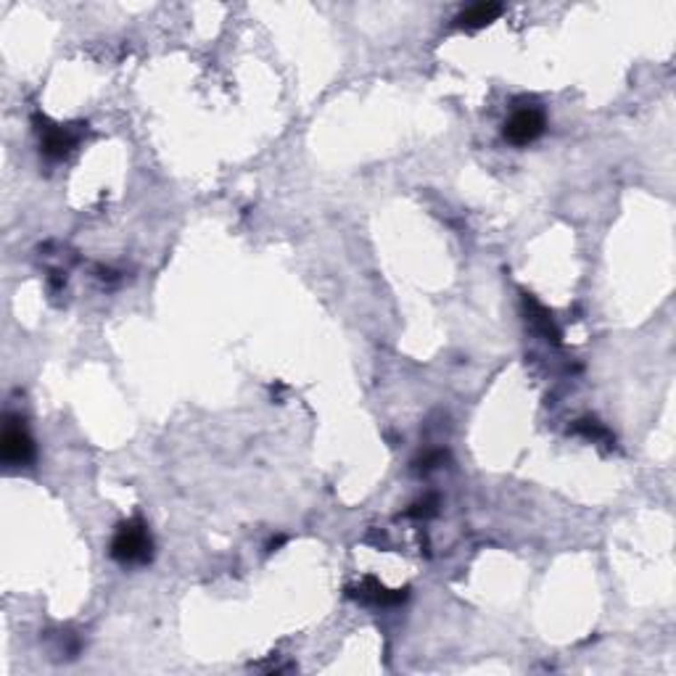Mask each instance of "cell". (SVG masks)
<instances>
[{
	"label": "cell",
	"instance_id": "7a4b0ae2",
	"mask_svg": "<svg viewBox=\"0 0 676 676\" xmlns=\"http://www.w3.org/2000/svg\"><path fill=\"white\" fill-rule=\"evenodd\" d=\"M0 454L8 468H24L35 460V442L21 426V420H11L3 428V442H0Z\"/></svg>",
	"mask_w": 676,
	"mask_h": 676
},
{
	"label": "cell",
	"instance_id": "3957f363",
	"mask_svg": "<svg viewBox=\"0 0 676 676\" xmlns=\"http://www.w3.org/2000/svg\"><path fill=\"white\" fill-rule=\"evenodd\" d=\"M544 114L542 109L536 106H526V109H518L508 122H505V141L513 143V146H528L533 143L536 138H542L544 133Z\"/></svg>",
	"mask_w": 676,
	"mask_h": 676
},
{
	"label": "cell",
	"instance_id": "52a82bcc",
	"mask_svg": "<svg viewBox=\"0 0 676 676\" xmlns=\"http://www.w3.org/2000/svg\"><path fill=\"white\" fill-rule=\"evenodd\" d=\"M526 306H528V320L536 325V330L547 338V341H558L560 338V330L555 328V322H552V317L544 312V306L542 304H536V301L526 297Z\"/></svg>",
	"mask_w": 676,
	"mask_h": 676
},
{
	"label": "cell",
	"instance_id": "30bf717a",
	"mask_svg": "<svg viewBox=\"0 0 676 676\" xmlns=\"http://www.w3.org/2000/svg\"><path fill=\"white\" fill-rule=\"evenodd\" d=\"M444 460H447V452L444 450L426 452L423 457H418V460H415V470H434V468L444 465Z\"/></svg>",
	"mask_w": 676,
	"mask_h": 676
},
{
	"label": "cell",
	"instance_id": "5b68a950",
	"mask_svg": "<svg viewBox=\"0 0 676 676\" xmlns=\"http://www.w3.org/2000/svg\"><path fill=\"white\" fill-rule=\"evenodd\" d=\"M349 598L373 607H394L407 600V590H386L376 579H365L360 587H349Z\"/></svg>",
	"mask_w": 676,
	"mask_h": 676
},
{
	"label": "cell",
	"instance_id": "8992f818",
	"mask_svg": "<svg viewBox=\"0 0 676 676\" xmlns=\"http://www.w3.org/2000/svg\"><path fill=\"white\" fill-rule=\"evenodd\" d=\"M500 13H502L500 3H476L470 8H465L462 13H457L454 24L462 29H481V27H489Z\"/></svg>",
	"mask_w": 676,
	"mask_h": 676
},
{
	"label": "cell",
	"instance_id": "6da1fadb",
	"mask_svg": "<svg viewBox=\"0 0 676 676\" xmlns=\"http://www.w3.org/2000/svg\"><path fill=\"white\" fill-rule=\"evenodd\" d=\"M153 555L149 526L141 518H130L117 528L111 539V558L122 566H146Z\"/></svg>",
	"mask_w": 676,
	"mask_h": 676
},
{
	"label": "cell",
	"instance_id": "ba28073f",
	"mask_svg": "<svg viewBox=\"0 0 676 676\" xmlns=\"http://www.w3.org/2000/svg\"><path fill=\"white\" fill-rule=\"evenodd\" d=\"M574 434H579V436H584V439H592V442L613 444L610 431H607L602 423H598L595 418H582V420H576V423H574Z\"/></svg>",
	"mask_w": 676,
	"mask_h": 676
},
{
	"label": "cell",
	"instance_id": "277c9868",
	"mask_svg": "<svg viewBox=\"0 0 676 676\" xmlns=\"http://www.w3.org/2000/svg\"><path fill=\"white\" fill-rule=\"evenodd\" d=\"M45 127H37L40 130V151L48 156V159H64L69 156L72 149L77 146L79 135H77L72 127H64V125H51L48 119H43Z\"/></svg>",
	"mask_w": 676,
	"mask_h": 676
},
{
	"label": "cell",
	"instance_id": "9c48e42d",
	"mask_svg": "<svg viewBox=\"0 0 676 676\" xmlns=\"http://www.w3.org/2000/svg\"><path fill=\"white\" fill-rule=\"evenodd\" d=\"M439 513V497H423V500H418L410 510H407V516L410 518H418V521H426V518H431V516H436Z\"/></svg>",
	"mask_w": 676,
	"mask_h": 676
}]
</instances>
